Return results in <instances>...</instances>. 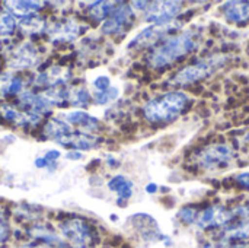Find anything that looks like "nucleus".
I'll list each match as a JSON object with an SVG mask.
<instances>
[{
  "label": "nucleus",
  "instance_id": "15",
  "mask_svg": "<svg viewBox=\"0 0 249 248\" xmlns=\"http://www.w3.org/2000/svg\"><path fill=\"white\" fill-rule=\"evenodd\" d=\"M178 216H179L184 222L191 224V222H196V219H197L198 213H197L194 209H191V208H184V209L178 213Z\"/></svg>",
  "mask_w": 249,
  "mask_h": 248
},
{
  "label": "nucleus",
  "instance_id": "21",
  "mask_svg": "<svg viewBox=\"0 0 249 248\" xmlns=\"http://www.w3.org/2000/svg\"><path fill=\"white\" fill-rule=\"evenodd\" d=\"M47 164H48V162L45 161V158H38V159H36V162H35V165H36V167H45Z\"/></svg>",
  "mask_w": 249,
  "mask_h": 248
},
{
  "label": "nucleus",
  "instance_id": "9",
  "mask_svg": "<svg viewBox=\"0 0 249 248\" xmlns=\"http://www.w3.org/2000/svg\"><path fill=\"white\" fill-rule=\"evenodd\" d=\"M172 28L169 26H150V28H146L143 29L133 41H131V45L133 48H142V47H147V45H153L156 44L158 41H160L163 37H166L169 34Z\"/></svg>",
  "mask_w": 249,
  "mask_h": 248
},
{
  "label": "nucleus",
  "instance_id": "5",
  "mask_svg": "<svg viewBox=\"0 0 249 248\" xmlns=\"http://www.w3.org/2000/svg\"><path fill=\"white\" fill-rule=\"evenodd\" d=\"M181 1H153L144 10V19L156 26H165L181 12Z\"/></svg>",
  "mask_w": 249,
  "mask_h": 248
},
{
  "label": "nucleus",
  "instance_id": "13",
  "mask_svg": "<svg viewBox=\"0 0 249 248\" xmlns=\"http://www.w3.org/2000/svg\"><path fill=\"white\" fill-rule=\"evenodd\" d=\"M115 3L112 1H96L92 4L90 7V16L95 19V20H102V19H107L108 16H111L114 13V10L117 7H114Z\"/></svg>",
  "mask_w": 249,
  "mask_h": 248
},
{
  "label": "nucleus",
  "instance_id": "2",
  "mask_svg": "<svg viewBox=\"0 0 249 248\" xmlns=\"http://www.w3.org/2000/svg\"><path fill=\"white\" fill-rule=\"evenodd\" d=\"M187 104L188 96L185 94L169 92L149 101L143 108V114L144 118L150 123H169L179 117V114L185 110Z\"/></svg>",
  "mask_w": 249,
  "mask_h": 248
},
{
  "label": "nucleus",
  "instance_id": "16",
  "mask_svg": "<svg viewBox=\"0 0 249 248\" xmlns=\"http://www.w3.org/2000/svg\"><path fill=\"white\" fill-rule=\"evenodd\" d=\"M10 235V231H9V225L6 222V218L0 213V243H4Z\"/></svg>",
  "mask_w": 249,
  "mask_h": 248
},
{
  "label": "nucleus",
  "instance_id": "12",
  "mask_svg": "<svg viewBox=\"0 0 249 248\" xmlns=\"http://www.w3.org/2000/svg\"><path fill=\"white\" fill-rule=\"evenodd\" d=\"M108 187L112 191H117L120 194L121 199H130L133 196V184L130 181H127L124 177L118 175L115 178H112L108 184Z\"/></svg>",
  "mask_w": 249,
  "mask_h": 248
},
{
  "label": "nucleus",
  "instance_id": "8",
  "mask_svg": "<svg viewBox=\"0 0 249 248\" xmlns=\"http://www.w3.org/2000/svg\"><path fill=\"white\" fill-rule=\"evenodd\" d=\"M233 219V213L226 210L222 206H210L204 209L201 213H198L196 224L200 228H213V227H222Z\"/></svg>",
  "mask_w": 249,
  "mask_h": 248
},
{
  "label": "nucleus",
  "instance_id": "17",
  "mask_svg": "<svg viewBox=\"0 0 249 248\" xmlns=\"http://www.w3.org/2000/svg\"><path fill=\"white\" fill-rule=\"evenodd\" d=\"M93 85H95V88H96L99 92H107V91L109 89V79L105 77V76H101V77H98V79L93 82Z\"/></svg>",
  "mask_w": 249,
  "mask_h": 248
},
{
  "label": "nucleus",
  "instance_id": "20",
  "mask_svg": "<svg viewBox=\"0 0 249 248\" xmlns=\"http://www.w3.org/2000/svg\"><path fill=\"white\" fill-rule=\"evenodd\" d=\"M58 156H60V153H58L57 151H51V152H48V153L45 155V161H47V162H54Z\"/></svg>",
  "mask_w": 249,
  "mask_h": 248
},
{
  "label": "nucleus",
  "instance_id": "10",
  "mask_svg": "<svg viewBox=\"0 0 249 248\" xmlns=\"http://www.w3.org/2000/svg\"><path fill=\"white\" fill-rule=\"evenodd\" d=\"M228 20L241 23L249 19V1H229L223 7Z\"/></svg>",
  "mask_w": 249,
  "mask_h": 248
},
{
  "label": "nucleus",
  "instance_id": "4",
  "mask_svg": "<svg viewBox=\"0 0 249 248\" xmlns=\"http://www.w3.org/2000/svg\"><path fill=\"white\" fill-rule=\"evenodd\" d=\"M61 231L67 243L74 248H86L95 240L93 229L82 219H70L61 225Z\"/></svg>",
  "mask_w": 249,
  "mask_h": 248
},
{
  "label": "nucleus",
  "instance_id": "22",
  "mask_svg": "<svg viewBox=\"0 0 249 248\" xmlns=\"http://www.w3.org/2000/svg\"><path fill=\"white\" fill-rule=\"evenodd\" d=\"M80 156H82L80 153H69L67 155V158H71V159H79Z\"/></svg>",
  "mask_w": 249,
  "mask_h": 248
},
{
  "label": "nucleus",
  "instance_id": "3",
  "mask_svg": "<svg viewBox=\"0 0 249 248\" xmlns=\"http://www.w3.org/2000/svg\"><path fill=\"white\" fill-rule=\"evenodd\" d=\"M225 57H209L204 60H200L194 64H190L187 67H184L182 70H179L174 79L172 83L175 85H190V83H196L201 79H206L209 76H212L217 69H220L225 63Z\"/></svg>",
  "mask_w": 249,
  "mask_h": 248
},
{
  "label": "nucleus",
  "instance_id": "6",
  "mask_svg": "<svg viewBox=\"0 0 249 248\" xmlns=\"http://www.w3.org/2000/svg\"><path fill=\"white\" fill-rule=\"evenodd\" d=\"M232 159V151L228 145H212L203 149L197 156V164L204 170H217L226 167Z\"/></svg>",
  "mask_w": 249,
  "mask_h": 248
},
{
  "label": "nucleus",
  "instance_id": "19",
  "mask_svg": "<svg viewBox=\"0 0 249 248\" xmlns=\"http://www.w3.org/2000/svg\"><path fill=\"white\" fill-rule=\"evenodd\" d=\"M236 181H238L239 186H242V187H245V189L249 190V172H244V174L238 175Z\"/></svg>",
  "mask_w": 249,
  "mask_h": 248
},
{
  "label": "nucleus",
  "instance_id": "7",
  "mask_svg": "<svg viewBox=\"0 0 249 248\" xmlns=\"http://www.w3.org/2000/svg\"><path fill=\"white\" fill-rule=\"evenodd\" d=\"M134 13L131 7L127 4H123L114 10V13L108 18V20L102 25V32L105 34H117L121 31L128 29L133 25Z\"/></svg>",
  "mask_w": 249,
  "mask_h": 248
},
{
  "label": "nucleus",
  "instance_id": "23",
  "mask_svg": "<svg viewBox=\"0 0 249 248\" xmlns=\"http://www.w3.org/2000/svg\"><path fill=\"white\" fill-rule=\"evenodd\" d=\"M25 248H48L47 246H29V247H25Z\"/></svg>",
  "mask_w": 249,
  "mask_h": 248
},
{
  "label": "nucleus",
  "instance_id": "18",
  "mask_svg": "<svg viewBox=\"0 0 249 248\" xmlns=\"http://www.w3.org/2000/svg\"><path fill=\"white\" fill-rule=\"evenodd\" d=\"M1 115L4 117V120L6 121H16L18 118H19V113L18 111H15L13 108H9V107H3L1 108Z\"/></svg>",
  "mask_w": 249,
  "mask_h": 248
},
{
  "label": "nucleus",
  "instance_id": "11",
  "mask_svg": "<svg viewBox=\"0 0 249 248\" xmlns=\"http://www.w3.org/2000/svg\"><path fill=\"white\" fill-rule=\"evenodd\" d=\"M66 118H67L69 123L82 126V127L86 129V130H96V129H98V120L92 118L89 114H86V113H83V111H74V113L69 114Z\"/></svg>",
  "mask_w": 249,
  "mask_h": 248
},
{
  "label": "nucleus",
  "instance_id": "14",
  "mask_svg": "<svg viewBox=\"0 0 249 248\" xmlns=\"http://www.w3.org/2000/svg\"><path fill=\"white\" fill-rule=\"evenodd\" d=\"M15 19L4 13V15H0V35H7V34H12L15 31Z\"/></svg>",
  "mask_w": 249,
  "mask_h": 248
},
{
  "label": "nucleus",
  "instance_id": "1",
  "mask_svg": "<svg viewBox=\"0 0 249 248\" xmlns=\"http://www.w3.org/2000/svg\"><path fill=\"white\" fill-rule=\"evenodd\" d=\"M200 44L198 32L187 31L165 39L149 54V64L155 69L166 67L194 51Z\"/></svg>",
  "mask_w": 249,
  "mask_h": 248
}]
</instances>
